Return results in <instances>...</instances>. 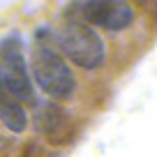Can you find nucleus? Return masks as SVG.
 <instances>
[{
    "label": "nucleus",
    "instance_id": "obj_2",
    "mask_svg": "<svg viewBox=\"0 0 157 157\" xmlns=\"http://www.w3.org/2000/svg\"><path fill=\"white\" fill-rule=\"evenodd\" d=\"M58 46L72 63L83 69H95L104 63V42L90 25L74 21L67 23L58 35Z\"/></svg>",
    "mask_w": 157,
    "mask_h": 157
},
{
    "label": "nucleus",
    "instance_id": "obj_5",
    "mask_svg": "<svg viewBox=\"0 0 157 157\" xmlns=\"http://www.w3.org/2000/svg\"><path fill=\"white\" fill-rule=\"evenodd\" d=\"M37 127H39V132L46 134L53 143H63L65 141V129H67V116L56 106L39 109Z\"/></svg>",
    "mask_w": 157,
    "mask_h": 157
},
{
    "label": "nucleus",
    "instance_id": "obj_4",
    "mask_svg": "<svg viewBox=\"0 0 157 157\" xmlns=\"http://www.w3.org/2000/svg\"><path fill=\"white\" fill-rule=\"evenodd\" d=\"M81 19L106 30H125L134 21V10L127 2H83L78 5Z\"/></svg>",
    "mask_w": 157,
    "mask_h": 157
},
{
    "label": "nucleus",
    "instance_id": "obj_3",
    "mask_svg": "<svg viewBox=\"0 0 157 157\" xmlns=\"http://www.w3.org/2000/svg\"><path fill=\"white\" fill-rule=\"evenodd\" d=\"M0 76L16 102L35 104V90L30 86L28 67L23 58V42L19 35H10L0 42Z\"/></svg>",
    "mask_w": 157,
    "mask_h": 157
},
{
    "label": "nucleus",
    "instance_id": "obj_1",
    "mask_svg": "<svg viewBox=\"0 0 157 157\" xmlns=\"http://www.w3.org/2000/svg\"><path fill=\"white\" fill-rule=\"evenodd\" d=\"M30 67L37 86L53 99H69L74 93V74L53 49L37 44L30 56Z\"/></svg>",
    "mask_w": 157,
    "mask_h": 157
},
{
    "label": "nucleus",
    "instance_id": "obj_6",
    "mask_svg": "<svg viewBox=\"0 0 157 157\" xmlns=\"http://www.w3.org/2000/svg\"><path fill=\"white\" fill-rule=\"evenodd\" d=\"M0 118H2V123H5L7 129L12 132H23L25 129V123H28V118H25V111L19 102L14 104H7V106H0Z\"/></svg>",
    "mask_w": 157,
    "mask_h": 157
},
{
    "label": "nucleus",
    "instance_id": "obj_7",
    "mask_svg": "<svg viewBox=\"0 0 157 157\" xmlns=\"http://www.w3.org/2000/svg\"><path fill=\"white\" fill-rule=\"evenodd\" d=\"M16 99L12 97V93L7 90L5 81H2V76H0V106H7V104H14Z\"/></svg>",
    "mask_w": 157,
    "mask_h": 157
}]
</instances>
